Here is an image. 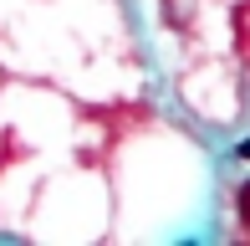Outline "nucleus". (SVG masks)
Here are the masks:
<instances>
[{"instance_id":"nucleus-1","label":"nucleus","mask_w":250,"mask_h":246,"mask_svg":"<svg viewBox=\"0 0 250 246\" xmlns=\"http://www.w3.org/2000/svg\"><path fill=\"white\" fill-rule=\"evenodd\" d=\"M235 205H240V216H250V185L240 190V195H235Z\"/></svg>"},{"instance_id":"nucleus-3","label":"nucleus","mask_w":250,"mask_h":246,"mask_svg":"<svg viewBox=\"0 0 250 246\" xmlns=\"http://www.w3.org/2000/svg\"><path fill=\"white\" fill-rule=\"evenodd\" d=\"M245 221H250V216H245Z\"/></svg>"},{"instance_id":"nucleus-2","label":"nucleus","mask_w":250,"mask_h":246,"mask_svg":"<svg viewBox=\"0 0 250 246\" xmlns=\"http://www.w3.org/2000/svg\"><path fill=\"white\" fill-rule=\"evenodd\" d=\"M235 154H240V159H250V139H240V149H235Z\"/></svg>"}]
</instances>
